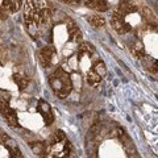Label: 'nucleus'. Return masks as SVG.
<instances>
[{
    "instance_id": "obj_6",
    "label": "nucleus",
    "mask_w": 158,
    "mask_h": 158,
    "mask_svg": "<svg viewBox=\"0 0 158 158\" xmlns=\"http://www.w3.org/2000/svg\"><path fill=\"white\" fill-rule=\"evenodd\" d=\"M111 24L113 29L118 33V34H125L131 31V25L129 23L125 20V17L120 15L118 12H115L112 15V19H111Z\"/></svg>"
},
{
    "instance_id": "obj_8",
    "label": "nucleus",
    "mask_w": 158,
    "mask_h": 158,
    "mask_svg": "<svg viewBox=\"0 0 158 158\" xmlns=\"http://www.w3.org/2000/svg\"><path fill=\"white\" fill-rule=\"evenodd\" d=\"M0 141H2V144L6 146V149L8 150V153H9V156L11 157H16V158H21L23 157L21 150H20V148L17 146V144L12 140L11 137L4 135L3 132H0Z\"/></svg>"
},
{
    "instance_id": "obj_11",
    "label": "nucleus",
    "mask_w": 158,
    "mask_h": 158,
    "mask_svg": "<svg viewBox=\"0 0 158 158\" xmlns=\"http://www.w3.org/2000/svg\"><path fill=\"white\" fill-rule=\"evenodd\" d=\"M138 11L137 6L133 2H131V0H123V2L120 3V6H118V13L123 15V16H127V15L129 13H135Z\"/></svg>"
},
{
    "instance_id": "obj_20",
    "label": "nucleus",
    "mask_w": 158,
    "mask_h": 158,
    "mask_svg": "<svg viewBox=\"0 0 158 158\" xmlns=\"http://www.w3.org/2000/svg\"><path fill=\"white\" fill-rule=\"evenodd\" d=\"M92 70L95 71L98 75H100L102 78H104L106 74H107V67H106V65H104V62L103 61H98V62L94 63Z\"/></svg>"
},
{
    "instance_id": "obj_23",
    "label": "nucleus",
    "mask_w": 158,
    "mask_h": 158,
    "mask_svg": "<svg viewBox=\"0 0 158 158\" xmlns=\"http://www.w3.org/2000/svg\"><path fill=\"white\" fill-rule=\"evenodd\" d=\"M62 2L66 3V4H79L82 0H62Z\"/></svg>"
},
{
    "instance_id": "obj_9",
    "label": "nucleus",
    "mask_w": 158,
    "mask_h": 158,
    "mask_svg": "<svg viewBox=\"0 0 158 158\" xmlns=\"http://www.w3.org/2000/svg\"><path fill=\"white\" fill-rule=\"evenodd\" d=\"M67 32H69V37H70V41L73 42H79L82 40V32L79 31V28L77 27V24L73 21V20H69L67 21Z\"/></svg>"
},
{
    "instance_id": "obj_5",
    "label": "nucleus",
    "mask_w": 158,
    "mask_h": 158,
    "mask_svg": "<svg viewBox=\"0 0 158 158\" xmlns=\"http://www.w3.org/2000/svg\"><path fill=\"white\" fill-rule=\"evenodd\" d=\"M56 57H57V52H56V49H54L53 46L42 48L41 50H40V53H38L40 62H41V65L45 69L53 66L54 61H56Z\"/></svg>"
},
{
    "instance_id": "obj_14",
    "label": "nucleus",
    "mask_w": 158,
    "mask_h": 158,
    "mask_svg": "<svg viewBox=\"0 0 158 158\" xmlns=\"http://www.w3.org/2000/svg\"><path fill=\"white\" fill-rule=\"evenodd\" d=\"M13 82L17 85V87L21 91H24L29 85V79L24 73H15L13 74Z\"/></svg>"
},
{
    "instance_id": "obj_2",
    "label": "nucleus",
    "mask_w": 158,
    "mask_h": 158,
    "mask_svg": "<svg viewBox=\"0 0 158 158\" xmlns=\"http://www.w3.org/2000/svg\"><path fill=\"white\" fill-rule=\"evenodd\" d=\"M24 21H25L28 33L33 38H37L40 34V29L42 27V23L41 17H40V12L33 0H27L25 6H24Z\"/></svg>"
},
{
    "instance_id": "obj_21",
    "label": "nucleus",
    "mask_w": 158,
    "mask_h": 158,
    "mask_svg": "<svg viewBox=\"0 0 158 158\" xmlns=\"http://www.w3.org/2000/svg\"><path fill=\"white\" fill-rule=\"evenodd\" d=\"M63 140H66V135L63 131H56L54 132V135L52 136L50 141H49V144H54V142H61Z\"/></svg>"
},
{
    "instance_id": "obj_7",
    "label": "nucleus",
    "mask_w": 158,
    "mask_h": 158,
    "mask_svg": "<svg viewBox=\"0 0 158 158\" xmlns=\"http://www.w3.org/2000/svg\"><path fill=\"white\" fill-rule=\"evenodd\" d=\"M37 110H38L40 115L42 116L44 123H45L46 125H52L53 121H54V113L52 111L50 104L44 100V99H40L38 103H37Z\"/></svg>"
},
{
    "instance_id": "obj_16",
    "label": "nucleus",
    "mask_w": 158,
    "mask_h": 158,
    "mask_svg": "<svg viewBox=\"0 0 158 158\" xmlns=\"http://www.w3.org/2000/svg\"><path fill=\"white\" fill-rule=\"evenodd\" d=\"M142 63L144 66L149 70L150 73H158V61L154 58H150V57H142Z\"/></svg>"
},
{
    "instance_id": "obj_1",
    "label": "nucleus",
    "mask_w": 158,
    "mask_h": 158,
    "mask_svg": "<svg viewBox=\"0 0 158 158\" xmlns=\"http://www.w3.org/2000/svg\"><path fill=\"white\" fill-rule=\"evenodd\" d=\"M49 86L53 90L54 95L58 96L59 99L67 98L73 90V83H71L70 75L61 67L56 69L50 74V77H49Z\"/></svg>"
},
{
    "instance_id": "obj_17",
    "label": "nucleus",
    "mask_w": 158,
    "mask_h": 158,
    "mask_svg": "<svg viewBox=\"0 0 158 158\" xmlns=\"http://www.w3.org/2000/svg\"><path fill=\"white\" fill-rule=\"evenodd\" d=\"M131 52L132 54L135 56L136 58L141 59L142 57L145 56V49H144V44L140 42V41H136L135 44H133V46L131 48Z\"/></svg>"
},
{
    "instance_id": "obj_10",
    "label": "nucleus",
    "mask_w": 158,
    "mask_h": 158,
    "mask_svg": "<svg viewBox=\"0 0 158 158\" xmlns=\"http://www.w3.org/2000/svg\"><path fill=\"white\" fill-rule=\"evenodd\" d=\"M85 4L87 8L95 9L98 12H106L110 8V4H108L107 0H87Z\"/></svg>"
},
{
    "instance_id": "obj_13",
    "label": "nucleus",
    "mask_w": 158,
    "mask_h": 158,
    "mask_svg": "<svg viewBox=\"0 0 158 158\" xmlns=\"http://www.w3.org/2000/svg\"><path fill=\"white\" fill-rule=\"evenodd\" d=\"M2 6L7 9L9 13H16L20 11L23 6V0H3Z\"/></svg>"
},
{
    "instance_id": "obj_3",
    "label": "nucleus",
    "mask_w": 158,
    "mask_h": 158,
    "mask_svg": "<svg viewBox=\"0 0 158 158\" xmlns=\"http://www.w3.org/2000/svg\"><path fill=\"white\" fill-rule=\"evenodd\" d=\"M148 131L152 136V145L158 152V110L157 108H150V112L145 116Z\"/></svg>"
},
{
    "instance_id": "obj_15",
    "label": "nucleus",
    "mask_w": 158,
    "mask_h": 158,
    "mask_svg": "<svg viewBox=\"0 0 158 158\" xmlns=\"http://www.w3.org/2000/svg\"><path fill=\"white\" fill-rule=\"evenodd\" d=\"M94 52H95V49H94V46L91 45V44L88 42H82L81 45H79V49H78V57H90L94 54Z\"/></svg>"
},
{
    "instance_id": "obj_4",
    "label": "nucleus",
    "mask_w": 158,
    "mask_h": 158,
    "mask_svg": "<svg viewBox=\"0 0 158 158\" xmlns=\"http://www.w3.org/2000/svg\"><path fill=\"white\" fill-rule=\"evenodd\" d=\"M0 115L3 116V118L11 128H20L17 113L9 106V102L7 99H0Z\"/></svg>"
},
{
    "instance_id": "obj_12",
    "label": "nucleus",
    "mask_w": 158,
    "mask_h": 158,
    "mask_svg": "<svg viewBox=\"0 0 158 158\" xmlns=\"http://www.w3.org/2000/svg\"><path fill=\"white\" fill-rule=\"evenodd\" d=\"M31 149L33 150V153L38 157H44V156H48V152H49V148L45 142L42 141H33L29 144Z\"/></svg>"
},
{
    "instance_id": "obj_18",
    "label": "nucleus",
    "mask_w": 158,
    "mask_h": 158,
    "mask_svg": "<svg viewBox=\"0 0 158 158\" xmlns=\"http://www.w3.org/2000/svg\"><path fill=\"white\" fill-rule=\"evenodd\" d=\"M102 79H103V78H102L100 75H98V74L94 71L92 69L87 73V83H88L90 86H92V87H98L99 85H100Z\"/></svg>"
},
{
    "instance_id": "obj_22",
    "label": "nucleus",
    "mask_w": 158,
    "mask_h": 158,
    "mask_svg": "<svg viewBox=\"0 0 158 158\" xmlns=\"http://www.w3.org/2000/svg\"><path fill=\"white\" fill-rule=\"evenodd\" d=\"M8 15H9V12L7 11V9L3 6H0V20H6L8 17Z\"/></svg>"
},
{
    "instance_id": "obj_19",
    "label": "nucleus",
    "mask_w": 158,
    "mask_h": 158,
    "mask_svg": "<svg viewBox=\"0 0 158 158\" xmlns=\"http://www.w3.org/2000/svg\"><path fill=\"white\" fill-rule=\"evenodd\" d=\"M88 21L95 28H103L106 25V20L103 16H99V15H91L90 17H88Z\"/></svg>"
}]
</instances>
